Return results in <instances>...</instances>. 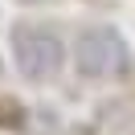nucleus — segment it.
I'll return each instance as SVG.
<instances>
[{"mask_svg": "<svg viewBox=\"0 0 135 135\" xmlns=\"http://www.w3.org/2000/svg\"><path fill=\"white\" fill-rule=\"evenodd\" d=\"M12 53H17V66L25 78H53L61 70V41L53 33H41V29H17L12 33Z\"/></svg>", "mask_w": 135, "mask_h": 135, "instance_id": "nucleus-1", "label": "nucleus"}, {"mask_svg": "<svg viewBox=\"0 0 135 135\" xmlns=\"http://www.w3.org/2000/svg\"><path fill=\"white\" fill-rule=\"evenodd\" d=\"M74 66L82 78H102L110 74L115 66H123V45L110 29H86L78 37V49H74Z\"/></svg>", "mask_w": 135, "mask_h": 135, "instance_id": "nucleus-2", "label": "nucleus"}]
</instances>
